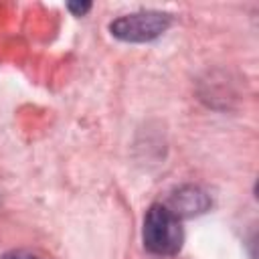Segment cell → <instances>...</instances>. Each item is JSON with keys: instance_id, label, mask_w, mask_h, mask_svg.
<instances>
[{"instance_id": "obj_4", "label": "cell", "mask_w": 259, "mask_h": 259, "mask_svg": "<svg viewBox=\"0 0 259 259\" xmlns=\"http://www.w3.org/2000/svg\"><path fill=\"white\" fill-rule=\"evenodd\" d=\"M2 259H42V257H38V255L32 253V251H26V249H12V251H8Z\"/></svg>"}, {"instance_id": "obj_5", "label": "cell", "mask_w": 259, "mask_h": 259, "mask_svg": "<svg viewBox=\"0 0 259 259\" xmlns=\"http://www.w3.org/2000/svg\"><path fill=\"white\" fill-rule=\"evenodd\" d=\"M67 8H69L75 16H83L85 12H89L91 4H89V2H69V4H67Z\"/></svg>"}, {"instance_id": "obj_2", "label": "cell", "mask_w": 259, "mask_h": 259, "mask_svg": "<svg viewBox=\"0 0 259 259\" xmlns=\"http://www.w3.org/2000/svg\"><path fill=\"white\" fill-rule=\"evenodd\" d=\"M172 24V16L160 10H142L123 14L109 22V32L123 42H150L164 34Z\"/></svg>"}, {"instance_id": "obj_3", "label": "cell", "mask_w": 259, "mask_h": 259, "mask_svg": "<svg viewBox=\"0 0 259 259\" xmlns=\"http://www.w3.org/2000/svg\"><path fill=\"white\" fill-rule=\"evenodd\" d=\"M178 219H190L210 208V196L198 186H180L174 190L166 204Z\"/></svg>"}, {"instance_id": "obj_1", "label": "cell", "mask_w": 259, "mask_h": 259, "mask_svg": "<svg viewBox=\"0 0 259 259\" xmlns=\"http://www.w3.org/2000/svg\"><path fill=\"white\" fill-rule=\"evenodd\" d=\"M144 247L156 255H174L184 243L180 219L166 204H152L144 217Z\"/></svg>"}]
</instances>
